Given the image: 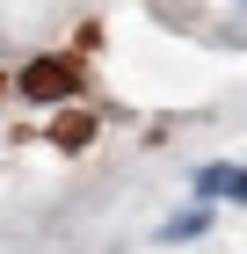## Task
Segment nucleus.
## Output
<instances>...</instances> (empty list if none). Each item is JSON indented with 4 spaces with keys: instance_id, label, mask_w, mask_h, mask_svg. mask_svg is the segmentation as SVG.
I'll return each mask as SVG.
<instances>
[{
    "instance_id": "nucleus-1",
    "label": "nucleus",
    "mask_w": 247,
    "mask_h": 254,
    "mask_svg": "<svg viewBox=\"0 0 247 254\" xmlns=\"http://www.w3.org/2000/svg\"><path fill=\"white\" fill-rule=\"evenodd\" d=\"M196 196L218 203H247V167H196Z\"/></svg>"
},
{
    "instance_id": "nucleus-2",
    "label": "nucleus",
    "mask_w": 247,
    "mask_h": 254,
    "mask_svg": "<svg viewBox=\"0 0 247 254\" xmlns=\"http://www.w3.org/2000/svg\"><path fill=\"white\" fill-rule=\"evenodd\" d=\"M22 87H29V95H66L73 80H66V65H29V73H22Z\"/></svg>"
},
{
    "instance_id": "nucleus-3",
    "label": "nucleus",
    "mask_w": 247,
    "mask_h": 254,
    "mask_svg": "<svg viewBox=\"0 0 247 254\" xmlns=\"http://www.w3.org/2000/svg\"><path fill=\"white\" fill-rule=\"evenodd\" d=\"M204 233V211H182V218H167V240H196Z\"/></svg>"
}]
</instances>
